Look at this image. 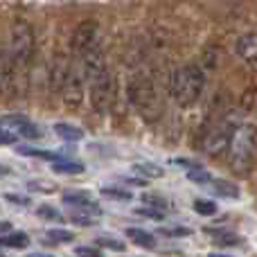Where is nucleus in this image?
<instances>
[{"mask_svg": "<svg viewBox=\"0 0 257 257\" xmlns=\"http://www.w3.org/2000/svg\"><path fill=\"white\" fill-rule=\"evenodd\" d=\"M68 72H70V61H68L63 54H57L52 61V88L54 93H63V86H66Z\"/></svg>", "mask_w": 257, "mask_h": 257, "instance_id": "9d476101", "label": "nucleus"}, {"mask_svg": "<svg viewBox=\"0 0 257 257\" xmlns=\"http://www.w3.org/2000/svg\"><path fill=\"white\" fill-rule=\"evenodd\" d=\"M18 154L21 156H32V158H43V160H61L63 156L59 154V151H45V149H36V147H27V145H21L18 147Z\"/></svg>", "mask_w": 257, "mask_h": 257, "instance_id": "4468645a", "label": "nucleus"}, {"mask_svg": "<svg viewBox=\"0 0 257 257\" xmlns=\"http://www.w3.org/2000/svg\"><path fill=\"white\" fill-rule=\"evenodd\" d=\"M212 185H214L212 190L221 196H230V199H237V196H239L237 185H232V183H228V181H217V178H212Z\"/></svg>", "mask_w": 257, "mask_h": 257, "instance_id": "6ab92c4d", "label": "nucleus"}, {"mask_svg": "<svg viewBox=\"0 0 257 257\" xmlns=\"http://www.w3.org/2000/svg\"><path fill=\"white\" fill-rule=\"evenodd\" d=\"M7 201H12V203H18V205H30V199H25V196H16V194H7L5 196Z\"/></svg>", "mask_w": 257, "mask_h": 257, "instance_id": "2f4dec72", "label": "nucleus"}, {"mask_svg": "<svg viewBox=\"0 0 257 257\" xmlns=\"http://www.w3.org/2000/svg\"><path fill=\"white\" fill-rule=\"evenodd\" d=\"M54 133H57L61 140H66V142L84 140V128H79L75 124H68V122H57V124H54Z\"/></svg>", "mask_w": 257, "mask_h": 257, "instance_id": "f8f14e48", "label": "nucleus"}, {"mask_svg": "<svg viewBox=\"0 0 257 257\" xmlns=\"http://www.w3.org/2000/svg\"><path fill=\"white\" fill-rule=\"evenodd\" d=\"M126 237L133 244L142 246V248H154L156 246V237L151 235V232L142 230V228H126Z\"/></svg>", "mask_w": 257, "mask_h": 257, "instance_id": "ddd939ff", "label": "nucleus"}, {"mask_svg": "<svg viewBox=\"0 0 257 257\" xmlns=\"http://www.w3.org/2000/svg\"><path fill=\"white\" fill-rule=\"evenodd\" d=\"M138 214H145V217H149V219H165V210H158V208H154V205H149V208H140V210H136Z\"/></svg>", "mask_w": 257, "mask_h": 257, "instance_id": "bb28decb", "label": "nucleus"}, {"mask_svg": "<svg viewBox=\"0 0 257 257\" xmlns=\"http://www.w3.org/2000/svg\"><path fill=\"white\" fill-rule=\"evenodd\" d=\"M102 194L108 196V199H117V201H131L133 194L126 190H120V187H102Z\"/></svg>", "mask_w": 257, "mask_h": 257, "instance_id": "b1692460", "label": "nucleus"}, {"mask_svg": "<svg viewBox=\"0 0 257 257\" xmlns=\"http://www.w3.org/2000/svg\"><path fill=\"white\" fill-rule=\"evenodd\" d=\"M136 174H142V176H149V178H160L165 174L163 167H158V165H151V163H140L136 165Z\"/></svg>", "mask_w": 257, "mask_h": 257, "instance_id": "5701e85b", "label": "nucleus"}, {"mask_svg": "<svg viewBox=\"0 0 257 257\" xmlns=\"http://www.w3.org/2000/svg\"><path fill=\"white\" fill-rule=\"evenodd\" d=\"M75 255H86V257H99L102 250L99 248H93V246H77L75 248Z\"/></svg>", "mask_w": 257, "mask_h": 257, "instance_id": "cd10ccee", "label": "nucleus"}, {"mask_svg": "<svg viewBox=\"0 0 257 257\" xmlns=\"http://www.w3.org/2000/svg\"><path fill=\"white\" fill-rule=\"evenodd\" d=\"M257 145V136L253 126H244L239 124L235 128L230 138V145H228V160H230L232 169L235 172H248L250 163H253V151Z\"/></svg>", "mask_w": 257, "mask_h": 257, "instance_id": "7ed1b4c3", "label": "nucleus"}, {"mask_svg": "<svg viewBox=\"0 0 257 257\" xmlns=\"http://www.w3.org/2000/svg\"><path fill=\"white\" fill-rule=\"evenodd\" d=\"M163 235H167V237H181V235H190V230L187 228H163Z\"/></svg>", "mask_w": 257, "mask_h": 257, "instance_id": "c756f323", "label": "nucleus"}, {"mask_svg": "<svg viewBox=\"0 0 257 257\" xmlns=\"http://www.w3.org/2000/svg\"><path fill=\"white\" fill-rule=\"evenodd\" d=\"M45 237H48L50 244H68V241L75 239V232L66 230V228H50V230L45 232Z\"/></svg>", "mask_w": 257, "mask_h": 257, "instance_id": "f3484780", "label": "nucleus"}, {"mask_svg": "<svg viewBox=\"0 0 257 257\" xmlns=\"http://www.w3.org/2000/svg\"><path fill=\"white\" fill-rule=\"evenodd\" d=\"M54 172L57 174H81V172H86V167L84 165H79V163H72V160H57L54 163Z\"/></svg>", "mask_w": 257, "mask_h": 257, "instance_id": "a211bd4d", "label": "nucleus"}, {"mask_svg": "<svg viewBox=\"0 0 257 257\" xmlns=\"http://www.w3.org/2000/svg\"><path fill=\"white\" fill-rule=\"evenodd\" d=\"M39 214H41V217H48V219H59V212H57V210L45 208V205H41V208H39Z\"/></svg>", "mask_w": 257, "mask_h": 257, "instance_id": "7c9ffc66", "label": "nucleus"}, {"mask_svg": "<svg viewBox=\"0 0 257 257\" xmlns=\"http://www.w3.org/2000/svg\"><path fill=\"white\" fill-rule=\"evenodd\" d=\"M0 124L14 128V131L18 133V136L30 138V140H39V138L43 136L41 126H39V124H34V122H32L30 117L21 115V113H14V115H5L3 120H0Z\"/></svg>", "mask_w": 257, "mask_h": 257, "instance_id": "6e6552de", "label": "nucleus"}, {"mask_svg": "<svg viewBox=\"0 0 257 257\" xmlns=\"http://www.w3.org/2000/svg\"><path fill=\"white\" fill-rule=\"evenodd\" d=\"M16 81V66L9 52H0V95L12 93Z\"/></svg>", "mask_w": 257, "mask_h": 257, "instance_id": "1a4fd4ad", "label": "nucleus"}, {"mask_svg": "<svg viewBox=\"0 0 257 257\" xmlns=\"http://www.w3.org/2000/svg\"><path fill=\"white\" fill-rule=\"evenodd\" d=\"M0 230H12V223H9V221H0Z\"/></svg>", "mask_w": 257, "mask_h": 257, "instance_id": "72a5a7b5", "label": "nucleus"}, {"mask_svg": "<svg viewBox=\"0 0 257 257\" xmlns=\"http://www.w3.org/2000/svg\"><path fill=\"white\" fill-rule=\"evenodd\" d=\"M95 244L106 246V248H113V250H124V244H122V241H117L115 237H108V235H99L97 239H95Z\"/></svg>", "mask_w": 257, "mask_h": 257, "instance_id": "393cba45", "label": "nucleus"}, {"mask_svg": "<svg viewBox=\"0 0 257 257\" xmlns=\"http://www.w3.org/2000/svg\"><path fill=\"white\" fill-rule=\"evenodd\" d=\"M30 244V237L25 232H9V235H0V246L3 248H25Z\"/></svg>", "mask_w": 257, "mask_h": 257, "instance_id": "2eb2a0df", "label": "nucleus"}, {"mask_svg": "<svg viewBox=\"0 0 257 257\" xmlns=\"http://www.w3.org/2000/svg\"><path fill=\"white\" fill-rule=\"evenodd\" d=\"M142 201H145L147 205H154V208L158 210H167V201L163 199V196H154V194H145L142 196Z\"/></svg>", "mask_w": 257, "mask_h": 257, "instance_id": "a878e982", "label": "nucleus"}, {"mask_svg": "<svg viewBox=\"0 0 257 257\" xmlns=\"http://www.w3.org/2000/svg\"><path fill=\"white\" fill-rule=\"evenodd\" d=\"M9 174H12V169L5 167V165H0V178H3V176H9Z\"/></svg>", "mask_w": 257, "mask_h": 257, "instance_id": "473e14b6", "label": "nucleus"}, {"mask_svg": "<svg viewBox=\"0 0 257 257\" xmlns=\"http://www.w3.org/2000/svg\"><path fill=\"white\" fill-rule=\"evenodd\" d=\"M203 88H205V75L199 66H183L172 75V95L178 106L196 104Z\"/></svg>", "mask_w": 257, "mask_h": 257, "instance_id": "f257e3e1", "label": "nucleus"}, {"mask_svg": "<svg viewBox=\"0 0 257 257\" xmlns=\"http://www.w3.org/2000/svg\"><path fill=\"white\" fill-rule=\"evenodd\" d=\"M32 50H34V32L27 23H16L12 30V54L14 59V66H16V72L21 68H27L32 59Z\"/></svg>", "mask_w": 257, "mask_h": 257, "instance_id": "423d86ee", "label": "nucleus"}, {"mask_svg": "<svg viewBox=\"0 0 257 257\" xmlns=\"http://www.w3.org/2000/svg\"><path fill=\"white\" fill-rule=\"evenodd\" d=\"M115 77L106 66H99L97 70H93L88 75V99L97 115H106L111 111L113 102H115Z\"/></svg>", "mask_w": 257, "mask_h": 257, "instance_id": "f03ea898", "label": "nucleus"}, {"mask_svg": "<svg viewBox=\"0 0 257 257\" xmlns=\"http://www.w3.org/2000/svg\"><path fill=\"white\" fill-rule=\"evenodd\" d=\"M70 50L77 57H88L90 52L99 50V25L97 21H81L75 27L70 39Z\"/></svg>", "mask_w": 257, "mask_h": 257, "instance_id": "0eeeda50", "label": "nucleus"}, {"mask_svg": "<svg viewBox=\"0 0 257 257\" xmlns=\"http://www.w3.org/2000/svg\"><path fill=\"white\" fill-rule=\"evenodd\" d=\"M90 194L88 192H66L63 194V203L70 205V208H75V205H84V203H90Z\"/></svg>", "mask_w": 257, "mask_h": 257, "instance_id": "412c9836", "label": "nucleus"}, {"mask_svg": "<svg viewBox=\"0 0 257 257\" xmlns=\"http://www.w3.org/2000/svg\"><path fill=\"white\" fill-rule=\"evenodd\" d=\"M205 232H210V235L214 237V241H217L219 246H237V244H241V237L235 235V232L214 230V228H205Z\"/></svg>", "mask_w": 257, "mask_h": 257, "instance_id": "dca6fc26", "label": "nucleus"}, {"mask_svg": "<svg viewBox=\"0 0 257 257\" xmlns=\"http://www.w3.org/2000/svg\"><path fill=\"white\" fill-rule=\"evenodd\" d=\"M237 126H239L237 115H232V113L228 115L226 113V115L219 117V120L205 131L203 140H201V149H203L208 156H219L221 151L228 149L230 138H232V133H235Z\"/></svg>", "mask_w": 257, "mask_h": 257, "instance_id": "39448f33", "label": "nucleus"}, {"mask_svg": "<svg viewBox=\"0 0 257 257\" xmlns=\"http://www.w3.org/2000/svg\"><path fill=\"white\" fill-rule=\"evenodd\" d=\"M14 142H16V133L0 128V145H14Z\"/></svg>", "mask_w": 257, "mask_h": 257, "instance_id": "c85d7f7f", "label": "nucleus"}, {"mask_svg": "<svg viewBox=\"0 0 257 257\" xmlns=\"http://www.w3.org/2000/svg\"><path fill=\"white\" fill-rule=\"evenodd\" d=\"M194 210H196V214H201V217H214V214H217V203L210 199H196Z\"/></svg>", "mask_w": 257, "mask_h": 257, "instance_id": "4be33fe9", "label": "nucleus"}, {"mask_svg": "<svg viewBox=\"0 0 257 257\" xmlns=\"http://www.w3.org/2000/svg\"><path fill=\"white\" fill-rule=\"evenodd\" d=\"M128 97H131L133 106L140 111V115L145 120H156L163 111V102H160L158 88L154 86V81L149 77H140V79L131 81L128 88Z\"/></svg>", "mask_w": 257, "mask_h": 257, "instance_id": "20e7f679", "label": "nucleus"}, {"mask_svg": "<svg viewBox=\"0 0 257 257\" xmlns=\"http://www.w3.org/2000/svg\"><path fill=\"white\" fill-rule=\"evenodd\" d=\"M235 50H237V57L244 59V61L248 63L257 61V32H248V34L239 36Z\"/></svg>", "mask_w": 257, "mask_h": 257, "instance_id": "9b49d317", "label": "nucleus"}, {"mask_svg": "<svg viewBox=\"0 0 257 257\" xmlns=\"http://www.w3.org/2000/svg\"><path fill=\"white\" fill-rule=\"evenodd\" d=\"M187 178L194 183H199V185H210L212 183V176H210V172H205L203 167H199V165H194V167L187 169Z\"/></svg>", "mask_w": 257, "mask_h": 257, "instance_id": "aec40b11", "label": "nucleus"}]
</instances>
